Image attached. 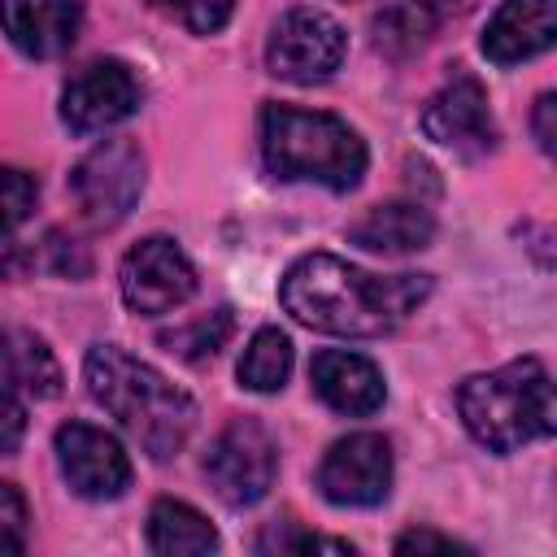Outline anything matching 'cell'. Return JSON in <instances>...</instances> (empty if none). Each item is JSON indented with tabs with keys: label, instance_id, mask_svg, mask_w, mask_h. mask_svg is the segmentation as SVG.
<instances>
[{
	"label": "cell",
	"instance_id": "cell-1",
	"mask_svg": "<svg viewBox=\"0 0 557 557\" xmlns=\"http://www.w3.org/2000/svg\"><path fill=\"white\" fill-rule=\"evenodd\" d=\"M426 296V274H370L335 252H305L278 283V300L296 322L348 339L396 331Z\"/></svg>",
	"mask_w": 557,
	"mask_h": 557
},
{
	"label": "cell",
	"instance_id": "cell-2",
	"mask_svg": "<svg viewBox=\"0 0 557 557\" xmlns=\"http://www.w3.org/2000/svg\"><path fill=\"white\" fill-rule=\"evenodd\" d=\"M83 374L96 405H104L144 444L148 457L165 461L187 444L196 426V400L183 387H174L161 370H152L117 344H96L83 361Z\"/></svg>",
	"mask_w": 557,
	"mask_h": 557
},
{
	"label": "cell",
	"instance_id": "cell-3",
	"mask_svg": "<svg viewBox=\"0 0 557 557\" xmlns=\"http://www.w3.org/2000/svg\"><path fill=\"white\" fill-rule=\"evenodd\" d=\"M261 161L283 183H318L331 191H352L366 174V144L335 113L265 104L261 109Z\"/></svg>",
	"mask_w": 557,
	"mask_h": 557
},
{
	"label": "cell",
	"instance_id": "cell-4",
	"mask_svg": "<svg viewBox=\"0 0 557 557\" xmlns=\"http://www.w3.org/2000/svg\"><path fill=\"white\" fill-rule=\"evenodd\" d=\"M457 413L483 448L513 453V448H522L531 440H548L557 431L553 379L540 357L505 361L500 370L470 374L457 387Z\"/></svg>",
	"mask_w": 557,
	"mask_h": 557
},
{
	"label": "cell",
	"instance_id": "cell-5",
	"mask_svg": "<svg viewBox=\"0 0 557 557\" xmlns=\"http://www.w3.org/2000/svg\"><path fill=\"white\" fill-rule=\"evenodd\" d=\"M205 474L218 500H226L231 509L257 505L278 474V444L257 418H235L209 444Z\"/></svg>",
	"mask_w": 557,
	"mask_h": 557
},
{
	"label": "cell",
	"instance_id": "cell-6",
	"mask_svg": "<svg viewBox=\"0 0 557 557\" xmlns=\"http://www.w3.org/2000/svg\"><path fill=\"white\" fill-rule=\"evenodd\" d=\"M70 191L91 226H117L144 191V152L131 139L96 144L70 174Z\"/></svg>",
	"mask_w": 557,
	"mask_h": 557
},
{
	"label": "cell",
	"instance_id": "cell-7",
	"mask_svg": "<svg viewBox=\"0 0 557 557\" xmlns=\"http://www.w3.org/2000/svg\"><path fill=\"white\" fill-rule=\"evenodd\" d=\"M344 52H348V35L331 13L292 9L270 30L265 65H270V74L287 78V83H322L339 70Z\"/></svg>",
	"mask_w": 557,
	"mask_h": 557
},
{
	"label": "cell",
	"instance_id": "cell-8",
	"mask_svg": "<svg viewBox=\"0 0 557 557\" xmlns=\"http://www.w3.org/2000/svg\"><path fill=\"white\" fill-rule=\"evenodd\" d=\"M117 287L126 309L152 318V313H170L178 309L191 292H196V270L187 261V252L165 239V235H148L139 239L122 265H117Z\"/></svg>",
	"mask_w": 557,
	"mask_h": 557
},
{
	"label": "cell",
	"instance_id": "cell-9",
	"mask_svg": "<svg viewBox=\"0 0 557 557\" xmlns=\"http://www.w3.org/2000/svg\"><path fill=\"white\" fill-rule=\"evenodd\" d=\"M318 487L344 509L379 505L392 492V444L379 431H352L335 440L318 466Z\"/></svg>",
	"mask_w": 557,
	"mask_h": 557
},
{
	"label": "cell",
	"instance_id": "cell-10",
	"mask_svg": "<svg viewBox=\"0 0 557 557\" xmlns=\"http://www.w3.org/2000/svg\"><path fill=\"white\" fill-rule=\"evenodd\" d=\"M144 100V87L135 78V70L117 57H104V61H91L83 65L65 91H61V122L78 135H96V131H109L117 122H126Z\"/></svg>",
	"mask_w": 557,
	"mask_h": 557
},
{
	"label": "cell",
	"instance_id": "cell-11",
	"mask_svg": "<svg viewBox=\"0 0 557 557\" xmlns=\"http://www.w3.org/2000/svg\"><path fill=\"white\" fill-rule=\"evenodd\" d=\"M57 461L65 483L87 500H113L131 487V457L91 422H65L57 431Z\"/></svg>",
	"mask_w": 557,
	"mask_h": 557
},
{
	"label": "cell",
	"instance_id": "cell-12",
	"mask_svg": "<svg viewBox=\"0 0 557 557\" xmlns=\"http://www.w3.org/2000/svg\"><path fill=\"white\" fill-rule=\"evenodd\" d=\"M422 131L426 139H435L440 148L453 152H487L496 144V126H492V109H487V91L474 74H453L422 109Z\"/></svg>",
	"mask_w": 557,
	"mask_h": 557
},
{
	"label": "cell",
	"instance_id": "cell-13",
	"mask_svg": "<svg viewBox=\"0 0 557 557\" xmlns=\"http://www.w3.org/2000/svg\"><path fill=\"white\" fill-rule=\"evenodd\" d=\"M309 383L322 396V405H331L335 413H348V418H370L387 400L383 370L370 357L348 352V348H322L309 366Z\"/></svg>",
	"mask_w": 557,
	"mask_h": 557
},
{
	"label": "cell",
	"instance_id": "cell-14",
	"mask_svg": "<svg viewBox=\"0 0 557 557\" xmlns=\"http://www.w3.org/2000/svg\"><path fill=\"white\" fill-rule=\"evenodd\" d=\"M78 0H0V30L17 52L35 61L70 52V44L78 39Z\"/></svg>",
	"mask_w": 557,
	"mask_h": 557
},
{
	"label": "cell",
	"instance_id": "cell-15",
	"mask_svg": "<svg viewBox=\"0 0 557 557\" xmlns=\"http://www.w3.org/2000/svg\"><path fill=\"white\" fill-rule=\"evenodd\" d=\"M553 39H557V0H505L483 30V57L496 65H518L548 52Z\"/></svg>",
	"mask_w": 557,
	"mask_h": 557
},
{
	"label": "cell",
	"instance_id": "cell-16",
	"mask_svg": "<svg viewBox=\"0 0 557 557\" xmlns=\"http://www.w3.org/2000/svg\"><path fill=\"white\" fill-rule=\"evenodd\" d=\"M435 239V218L431 209L422 205H409V200H392V205H374L366 209L352 226H348V244L366 248V252H387V257H400V252H418Z\"/></svg>",
	"mask_w": 557,
	"mask_h": 557
},
{
	"label": "cell",
	"instance_id": "cell-17",
	"mask_svg": "<svg viewBox=\"0 0 557 557\" xmlns=\"http://www.w3.org/2000/svg\"><path fill=\"white\" fill-rule=\"evenodd\" d=\"M148 548L161 557H205L218 548V531L187 500L161 496L148 509Z\"/></svg>",
	"mask_w": 557,
	"mask_h": 557
},
{
	"label": "cell",
	"instance_id": "cell-18",
	"mask_svg": "<svg viewBox=\"0 0 557 557\" xmlns=\"http://www.w3.org/2000/svg\"><path fill=\"white\" fill-rule=\"evenodd\" d=\"M0 370L22 387V396H57L61 392V366L52 348L22 326H0Z\"/></svg>",
	"mask_w": 557,
	"mask_h": 557
},
{
	"label": "cell",
	"instance_id": "cell-19",
	"mask_svg": "<svg viewBox=\"0 0 557 557\" xmlns=\"http://www.w3.org/2000/svg\"><path fill=\"white\" fill-rule=\"evenodd\" d=\"M287 374H292V339L278 326H261L239 357V383L248 392H278Z\"/></svg>",
	"mask_w": 557,
	"mask_h": 557
},
{
	"label": "cell",
	"instance_id": "cell-20",
	"mask_svg": "<svg viewBox=\"0 0 557 557\" xmlns=\"http://www.w3.org/2000/svg\"><path fill=\"white\" fill-rule=\"evenodd\" d=\"M231 331H235V313L231 309H213V313H205V318H196L187 326L165 331L161 344L170 352H178L183 361H209V357H218V348H226Z\"/></svg>",
	"mask_w": 557,
	"mask_h": 557
},
{
	"label": "cell",
	"instance_id": "cell-21",
	"mask_svg": "<svg viewBox=\"0 0 557 557\" xmlns=\"http://www.w3.org/2000/svg\"><path fill=\"white\" fill-rule=\"evenodd\" d=\"M165 17H174L178 26H187L191 35H213L231 22L235 0H152Z\"/></svg>",
	"mask_w": 557,
	"mask_h": 557
},
{
	"label": "cell",
	"instance_id": "cell-22",
	"mask_svg": "<svg viewBox=\"0 0 557 557\" xmlns=\"http://www.w3.org/2000/svg\"><path fill=\"white\" fill-rule=\"evenodd\" d=\"M35 196H39V183L26 170L0 165V235L13 231V226H22L30 218Z\"/></svg>",
	"mask_w": 557,
	"mask_h": 557
},
{
	"label": "cell",
	"instance_id": "cell-23",
	"mask_svg": "<svg viewBox=\"0 0 557 557\" xmlns=\"http://www.w3.org/2000/svg\"><path fill=\"white\" fill-rule=\"evenodd\" d=\"M30 544V513H26V496L0 479V557L9 553H26Z\"/></svg>",
	"mask_w": 557,
	"mask_h": 557
},
{
	"label": "cell",
	"instance_id": "cell-24",
	"mask_svg": "<svg viewBox=\"0 0 557 557\" xmlns=\"http://www.w3.org/2000/svg\"><path fill=\"white\" fill-rule=\"evenodd\" d=\"M261 553H352L348 540H326V535H309V531H296L292 522H274L261 540H257Z\"/></svg>",
	"mask_w": 557,
	"mask_h": 557
},
{
	"label": "cell",
	"instance_id": "cell-25",
	"mask_svg": "<svg viewBox=\"0 0 557 557\" xmlns=\"http://www.w3.org/2000/svg\"><path fill=\"white\" fill-rule=\"evenodd\" d=\"M26 435V400L22 387L0 370V453H17Z\"/></svg>",
	"mask_w": 557,
	"mask_h": 557
},
{
	"label": "cell",
	"instance_id": "cell-26",
	"mask_svg": "<svg viewBox=\"0 0 557 557\" xmlns=\"http://www.w3.org/2000/svg\"><path fill=\"white\" fill-rule=\"evenodd\" d=\"M44 252H48V257H44V265H48V270H57V274H70V278H78V274H87V265H91V261H87V252H83V248H78L74 239H65V235H57V231L48 235V244H44Z\"/></svg>",
	"mask_w": 557,
	"mask_h": 557
},
{
	"label": "cell",
	"instance_id": "cell-27",
	"mask_svg": "<svg viewBox=\"0 0 557 557\" xmlns=\"http://www.w3.org/2000/svg\"><path fill=\"white\" fill-rule=\"evenodd\" d=\"M396 553H470V548L457 544L453 535H440V531H405L396 540Z\"/></svg>",
	"mask_w": 557,
	"mask_h": 557
},
{
	"label": "cell",
	"instance_id": "cell-28",
	"mask_svg": "<svg viewBox=\"0 0 557 557\" xmlns=\"http://www.w3.org/2000/svg\"><path fill=\"white\" fill-rule=\"evenodd\" d=\"M535 139H540L544 152L557 148V96H553V91H544V96L535 100Z\"/></svg>",
	"mask_w": 557,
	"mask_h": 557
},
{
	"label": "cell",
	"instance_id": "cell-29",
	"mask_svg": "<svg viewBox=\"0 0 557 557\" xmlns=\"http://www.w3.org/2000/svg\"><path fill=\"white\" fill-rule=\"evenodd\" d=\"M422 13H453V9H461L466 0H413Z\"/></svg>",
	"mask_w": 557,
	"mask_h": 557
}]
</instances>
